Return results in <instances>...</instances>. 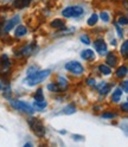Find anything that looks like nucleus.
<instances>
[{
  "instance_id": "3",
  "label": "nucleus",
  "mask_w": 128,
  "mask_h": 147,
  "mask_svg": "<svg viewBox=\"0 0 128 147\" xmlns=\"http://www.w3.org/2000/svg\"><path fill=\"white\" fill-rule=\"evenodd\" d=\"M12 107L14 109H18V110H22L24 113H27V114H33L34 113V108L27 102H24V101H12L11 102Z\"/></svg>"
},
{
  "instance_id": "20",
  "label": "nucleus",
  "mask_w": 128,
  "mask_h": 147,
  "mask_svg": "<svg viewBox=\"0 0 128 147\" xmlns=\"http://www.w3.org/2000/svg\"><path fill=\"white\" fill-rule=\"evenodd\" d=\"M44 94H43V90L42 89H38L36 91L34 94V101H44Z\"/></svg>"
},
{
  "instance_id": "19",
  "label": "nucleus",
  "mask_w": 128,
  "mask_h": 147,
  "mask_svg": "<svg viewBox=\"0 0 128 147\" xmlns=\"http://www.w3.org/2000/svg\"><path fill=\"white\" fill-rule=\"evenodd\" d=\"M97 20H98V16L96 14V13H94V14H91L90 16V18L88 19V25L89 26H93V25H95L96 23H97Z\"/></svg>"
},
{
  "instance_id": "16",
  "label": "nucleus",
  "mask_w": 128,
  "mask_h": 147,
  "mask_svg": "<svg viewBox=\"0 0 128 147\" xmlns=\"http://www.w3.org/2000/svg\"><path fill=\"white\" fill-rule=\"evenodd\" d=\"M98 70L101 74H103V75H110V72H112V69L109 65H106V64H101V65L98 67Z\"/></svg>"
},
{
  "instance_id": "11",
  "label": "nucleus",
  "mask_w": 128,
  "mask_h": 147,
  "mask_svg": "<svg viewBox=\"0 0 128 147\" xmlns=\"http://www.w3.org/2000/svg\"><path fill=\"white\" fill-rule=\"evenodd\" d=\"M110 88H112L110 84H107L106 82H102V83L100 84V87H98V93L101 94V95H106L108 91L110 90Z\"/></svg>"
},
{
  "instance_id": "29",
  "label": "nucleus",
  "mask_w": 128,
  "mask_h": 147,
  "mask_svg": "<svg viewBox=\"0 0 128 147\" xmlns=\"http://www.w3.org/2000/svg\"><path fill=\"white\" fill-rule=\"evenodd\" d=\"M114 116H115V114H113V113H103L102 114L103 119H113Z\"/></svg>"
},
{
  "instance_id": "10",
  "label": "nucleus",
  "mask_w": 128,
  "mask_h": 147,
  "mask_svg": "<svg viewBox=\"0 0 128 147\" xmlns=\"http://www.w3.org/2000/svg\"><path fill=\"white\" fill-rule=\"evenodd\" d=\"M74 113H76V107H75V105H72V103H70V105H68L65 108H64L62 112L59 113V114H65V115H71V114H74Z\"/></svg>"
},
{
  "instance_id": "32",
  "label": "nucleus",
  "mask_w": 128,
  "mask_h": 147,
  "mask_svg": "<svg viewBox=\"0 0 128 147\" xmlns=\"http://www.w3.org/2000/svg\"><path fill=\"white\" fill-rule=\"evenodd\" d=\"M121 108L123 109V112H127V110H128V103H127V102H125V103L121 106Z\"/></svg>"
},
{
  "instance_id": "5",
  "label": "nucleus",
  "mask_w": 128,
  "mask_h": 147,
  "mask_svg": "<svg viewBox=\"0 0 128 147\" xmlns=\"http://www.w3.org/2000/svg\"><path fill=\"white\" fill-rule=\"evenodd\" d=\"M29 123H30V126H31V128L33 129V132L37 134L38 136H44V134H45V128H44V126H43V123L42 122H39V121H37V119H30L29 120Z\"/></svg>"
},
{
  "instance_id": "12",
  "label": "nucleus",
  "mask_w": 128,
  "mask_h": 147,
  "mask_svg": "<svg viewBox=\"0 0 128 147\" xmlns=\"http://www.w3.org/2000/svg\"><path fill=\"white\" fill-rule=\"evenodd\" d=\"M121 96H122V90L120 88H116L114 91H113V95H112V100L114 102H119L121 100Z\"/></svg>"
},
{
  "instance_id": "14",
  "label": "nucleus",
  "mask_w": 128,
  "mask_h": 147,
  "mask_svg": "<svg viewBox=\"0 0 128 147\" xmlns=\"http://www.w3.org/2000/svg\"><path fill=\"white\" fill-rule=\"evenodd\" d=\"M26 33H27V30H26L25 26H23V25L17 26V29H15V37H23Z\"/></svg>"
},
{
  "instance_id": "22",
  "label": "nucleus",
  "mask_w": 128,
  "mask_h": 147,
  "mask_svg": "<svg viewBox=\"0 0 128 147\" xmlns=\"http://www.w3.org/2000/svg\"><path fill=\"white\" fill-rule=\"evenodd\" d=\"M121 53L123 55V56H127V53H128V42L125 40L123 44H122V47H121Z\"/></svg>"
},
{
  "instance_id": "25",
  "label": "nucleus",
  "mask_w": 128,
  "mask_h": 147,
  "mask_svg": "<svg viewBox=\"0 0 128 147\" xmlns=\"http://www.w3.org/2000/svg\"><path fill=\"white\" fill-rule=\"evenodd\" d=\"M114 26H115V29H116V31H117L119 37H120V38H122V37H123V31H122V29H121V26L119 25L117 23H115V24H114Z\"/></svg>"
},
{
  "instance_id": "13",
  "label": "nucleus",
  "mask_w": 128,
  "mask_h": 147,
  "mask_svg": "<svg viewBox=\"0 0 128 147\" xmlns=\"http://www.w3.org/2000/svg\"><path fill=\"white\" fill-rule=\"evenodd\" d=\"M51 26L55 27V29H64L65 27V24L62 19H55L51 22Z\"/></svg>"
},
{
  "instance_id": "23",
  "label": "nucleus",
  "mask_w": 128,
  "mask_h": 147,
  "mask_svg": "<svg viewBox=\"0 0 128 147\" xmlns=\"http://www.w3.org/2000/svg\"><path fill=\"white\" fill-rule=\"evenodd\" d=\"M58 80H59L58 83H59V86H61L62 88H65V87L68 86V81H67V78H65V77L59 76V77H58Z\"/></svg>"
},
{
  "instance_id": "18",
  "label": "nucleus",
  "mask_w": 128,
  "mask_h": 147,
  "mask_svg": "<svg viewBox=\"0 0 128 147\" xmlns=\"http://www.w3.org/2000/svg\"><path fill=\"white\" fill-rule=\"evenodd\" d=\"M33 50H34V44L32 43V44H30L29 47H26L25 49H23L20 52V55H30V53H32L33 52Z\"/></svg>"
},
{
  "instance_id": "30",
  "label": "nucleus",
  "mask_w": 128,
  "mask_h": 147,
  "mask_svg": "<svg viewBox=\"0 0 128 147\" xmlns=\"http://www.w3.org/2000/svg\"><path fill=\"white\" fill-rule=\"evenodd\" d=\"M122 89L125 93H127L128 91V81H123V83H122Z\"/></svg>"
},
{
  "instance_id": "2",
  "label": "nucleus",
  "mask_w": 128,
  "mask_h": 147,
  "mask_svg": "<svg viewBox=\"0 0 128 147\" xmlns=\"http://www.w3.org/2000/svg\"><path fill=\"white\" fill-rule=\"evenodd\" d=\"M62 14L65 18H77L83 14V8L81 6H69L62 11Z\"/></svg>"
},
{
  "instance_id": "17",
  "label": "nucleus",
  "mask_w": 128,
  "mask_h": 147,
  "mask_svg": "<svg viewBox=\"0 0 128 147\" xmlns=\"http://www.w3.org/2000/svg\"><path fill=\"white\" fill-rule=\"evenodd\" d=\"M127 75V67L126 65H122V67H120L117 69V71H116V76L117 77H120V78H122V77H125Z\"/></svg>"
},
{
  "instance_id": "24",
  "label": "nucleus",
  "mask_w": 128,
  "mask_h": 147,
  "mask_svg": "<svg viewBox=\"0 0 128 147\" xmlns=\"http://www.w3.org/2000/svg\"><path fill=\"white\" fill-rule=\"evenodd\" d=\"M48 89H49L50 91H61L59 88H58V86H57L56 83H50V84H48Z\"/></svg>"
},
{
  "instance_id": "7",
  "label": "nucleus",
  "mask_w": 128,
  "mask_h": 147,
  "mask_svg": "<svg viewBox=\"0 0 128 147\" xmlns=\"http://www.w3.org/2000/svg\"><path fill=\"white\" fill-rule=\"evenodd\" d=\"M19 20H20V17H19V16H14L12 19H10V20L6 23V25H5V27H4V31H5V32H10V31L13 29V27H14L18 23H19Z\"/></svg>"
},
{
  "instance_id": "8",
  "label": "nucleus",
  "mask_w": 128,
  "mask_h": 147,
  "mask_svg": "<svg viewBox=\"0 0 128 147\" xmlns=\"http://www.w3.org/2000/svg\"><path fill=\"white\" fill-rule=\"evenodd\" d=\"M81 57L86 59V61H90V59H94L95 58V52L90 49H87V50H83L81 53Z\"/></svg>"
},
{
  "instance_id": "27",
  "label": "nucleus",
  "mask_w": 128,
  "mask_h": 147,
  "mask_svg": "<svg viewBox=\"0 0 128 147\" xmlns=\"http://www.w3.org/2000/svg\"><path fill=\"white\" fill-rule=\"evenodd\" d=\"M1 63H3V65L5 67V68H7L8 65H10V59H8V57L6 56V55H4V56L1 57Z\"/></svg>"
},
{
  "instance_id": "33",
  "label": "nucleus",
  "mask_w": 128,
  "mask_h": 147,
  "mask_svg": "<svg viewBox=\"0 0 128 147\" xmlns=\"http://www.w3.org/2000/svg\"><path fill=\"white\" fill-rule=\"evenodd\" d=\"M3 89V83H1V81H0V90Z\"/></svg>"
},
{
  "instance_id": "26",
  "label": "nucleus",
  "mask_w": 128,
  "mask_h": 147,
  "mask_svg": "<svg viewBox=\"0 0 128 147\" xmlns=\"http://www.w3.org/2000/svg\"><path fill=\"white\" fill-rule=\"evenodd\" d=\"M117 24L120 25V26H125V25H127V24H128L127 17H120V18H119V22H117Z\"/></svg>"
},
{
  "instance_id": "21",
  "label": "nucleus",
  "mask_w": 128,
  "mask_h": 147,
  "mask_svg": "<svg viewBox=\"0 0 128 147\" xmlns=\"http://www.w3.org/2000/svg\"><path fill=\"white\" fill-rule=\"evenodd\" d=\"M79 40L83 43V44H86V45H89V44H91V42H90V38L87 36V34H82L81 37H79Z\"/></svg>"
},
{
  "instance_id": "28",
  "label": "nucleus",
  "mask_w": 128,
  "mask_h": 147,
  "mask_svg": "<svg viewBox=\"0 0 128 147\" xmlns=\"http://www.w3.org/2000/svg\"><path fill=\"white\" fill-rule=\"evenodd\" d=\"M101 19H102L104 23H108L110 18H109V14H108L107 12H102V13H101Z\"/></svg>"
},
{
  "instance_id": "31",
  "label": "nucleus",
  "mask_w": 128,
  "mask_h": 147,
  "mask_svg": "<svg viewBox=\"0 0 128 147\" xmlns=\"http://www.w3.org/2000/svg\"><path fill=\"white\" fill-rule=\"evenodd\" d=\"M87 83H88L89 86H95L96 82H95V80H94V78H89V80L87 81Z\"/></svg>"
},
{
  "instance_id": "9",
  "label": "nucleus",
  "mask_w": 128,
  "mask_h": 147,
  "mask_svg": "<svg viewBox=\"0 0 128 147\" xmlns=\"http://www.w3.org/2000/svg\"><path fill=\"white\" fill-rule=\"evenodd\" d=\"M106 62H107V65L109 67H115L117 64V57L115 56L114 53H107V58H106Z\"/></svg>"
},
{
  "instance_id": "1",
  "label": "nucleus",
  "mask_w": 128,
  "mask_h": 147,
  "mask_svg": "<svg viewBox=\"0 0 128 147\" xmlns=\"http://www.w3.org/2000/svg\"><path fill=\"white\" fill-rule=\"evenodd\" d=\"M50 75V70L46 69V70H37L34 67H31L27 71V78L25 80V83L30 87H33V86H37L38 83L43 82L45 78Z\"/></svg>"
},
{
  "instance_id": "15",
  "label": "nucleus",
  "mask_w": 128,
  "mask_h": 147,
  "mask_svg": "<svg viewBox=\"0 0 128 147\" xmlns=\"http://www.w3.org/2000/svg\"><path fill=\"white\" fill-rule=\"evenodd\" d=\"M48 106V103L45 102V101H34V103H33V108H34V110L37 109V110H43L45 107Z\"/></svg>"
},
{
  "instance_id": "4",
  "label": "nucleus",
  "mask_w": 128,
  "mask_h": 147,
  "mask_svg": "<svg viewBox=\"0 0 128 147\" xmlns=\"http://www.w3.org/2000/svg\"><path fill=\"white\" fill-rule=\"evenodd\" d=\"M64 68H65L68 71H70L71 74H75V75H81V74L84 71L83 65H82L81 63L76 62V61H72V62L67 63L65 65H64Z\"/></svg>"
},
{
  "instance_id": "6",
  "label": "nucleus",
  "mask_w": 128,
  "mask_h": 147,
  "mask_svg": "<svg viewBox=\"0 0 128 147\" xmlns=\"http://www.w3.org/2000/svg\"><path fill=\"white\" fill-rule=\"evenodd\" d=\"M94 48L97 52H100L101 55H106L107 53V44L104 43L103 39H97L94 42Z\"/></svg>"
}]
</instances>
